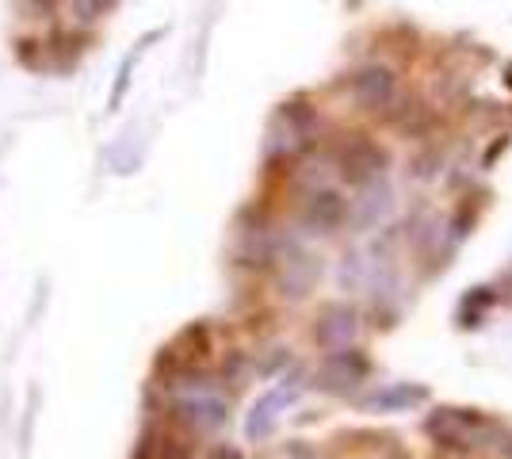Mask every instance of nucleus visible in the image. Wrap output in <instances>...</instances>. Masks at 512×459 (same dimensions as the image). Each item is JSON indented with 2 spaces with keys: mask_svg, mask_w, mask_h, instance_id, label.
<instances>
[{
  "mask_svg": "<svg viewBox=\"0 0 512 459\" xmlns=\"http://www.w3.org/2000/svg\"><path fill=\"white\" fill-rule=\"evenodd\" d=\"M428 437L444 448H474L478 440L493 433V425L474 410H436L428 417Z\"/></svg>",
  "mask_w": 512,
  "mask_h": 459,
  "instance_id": "1",
  "label": "nucleus"
},
{
  "mask_svg": "<svg viewBox=\"0 0 512 459\" xmlns=\"http://www.w3.org/2000/svg\"><path fill=\"white\" fill-rule=\"evenodd\" d=\"M367 372H371V360L360 349L348 345V349H337L325 356V364H321L318 372V387H325V391L333 394H348L367 379Z\"/></svg>",
  "mask_w": 512,
  "mask_h": 459,
  "instance_id": "2",
  "label": "nucleus"
},
{
  "mask_svg": "<svg viewBox=\"0 0 512 459\" xmlns=\"http://www.w3.org/2000/svg\"><path fill=\"white\" fill-rule=\"evenodd\" d=\"M176 417H180L184 425L199 429V433H207V429L226 425L230 406H226V398H222V394L207 391V387H192V391H184L180 398H176Z\"/></svg>",
  "mask_w": 512,
  "mask_h": 459,
  "instance_id": "3",
  "label": "nucleus"
},
{
  "mask_svg": "<svg viewBox=\"0 0 512 459\" xmlns=\"http://www.w3.org/2000/svg\"><path fill=\"white\" fill-rule=\"evenodd\" d=\"M295 394H299V383H295V379H283L279 387H272L268 394H260L253 402V410H249V417H245V437L249 440L272 437L279 425V410L291 406Z\"/></svg>",
  "mask_w": 512,
  "mask_h": 459,
  "instance_id": "4",
  "label": "nucleus"
},
{
  "mask_svg": "<svg viewBox=\"0 0 512 459\" xmlns=\"http://www.w3.org/2000/svg\"><path fill=\"white\" fill-rule=\"evenodd\" d=\"M348 92H352V100L367 111H379L386 108L390 100H394V92H398V81H394V69L386 66H363L356 69L352 77H348Z\"/></svg>",
  "mask_w": 512,
  "mask_h": 459,
  "instance_id": "5",
  "label": "nucleus"
},
{
  "mask_svg": "<svg viewBox=\"0 0 512 459\" xmlns=\"http://www.w3.org/2000/svg\"><path fill=\"white\" fill-rule=\"evenodd\" d=\"M356 329H360V314H356V306L329 303L325 310H321L314 337H318V345L325 352H337V349H348V345L356 341Z\"/></svg>",
  "mask_w": 512,
  "mask_h": 459,
  "instance_id": "6",
  "label": "nucleus"
},
{
  "mask_svg": "<svg viewBox=\"0 0 512 459\" xmlns=\"http://www.w3.org/2000/svg\"><path fill=\"white\" fill-rule=\"evenodd\" d=\"M386 169V153L375 146V142H367V138H352L348 146L341 150V173L352 180V184H375Z\"/></svg>",
  "mask_w": 512,
  "mask_h": 459,
  "instance_id": "7",
  "label": "nucleus"
},
{
  "mask_svg": "<svg viewBox=\"0 0 512 459\" xmlns=\"http://www.w3.org/2000/svg\"><path fill=\"white\" fill-rule=\"evenodd\" d=\"M344 215H348V203L341 199V192L321 188V192H314V196L306 199V207H302V226L314 230V234H333L344 222Z\"/></svg>",
  "mask_w": 512,
  "mask_h": 459,
  "instance_id": "8",
  "label": "nucleus"
},
{
  "mask_svg": "<svg viewBox=\"0 0 512 459\" xmlns=\"http://www.w3.org/2000/svg\"><path fill=\"white\" fill-rule=\"evenodd\" d=\"M428 402V387H417V383H390L383 391L367 394L363 398V410L367 414H406L413 406Z\"/></svg>",
  "mask_w": 512,
  "mask_h": 459,
  "instance_id": "9",
  "label": "nucleus"
},
{
  "mask_svg": "<svg viewBox=\"0 0 512 459\" xmlns=\"http://www.w3.org/2000/svg\"><path fill=\"white\" fill-rule=\"evenodd\" d=\"M318 261L314 257H306V253H295V257H287V268H283V291L287 295H306L314 280H318Z\"/></svg>",
  "mask_w": 512,
  "mask_h": 459,
  "instance_id": "10",
  "label": "nucleus"
},
{
  "mask_svg": "<svg viewBox=\"0 0 512 459\" xmlns=\"http://www.w3.org/2000/svg\"><path fill=\"white\" fill-rule=\"evenodd\" d=\"M153 39H161V31H150V35H146V39L138 43V50L123 58V66H119V77H115V88H111V100H107V108H111V111L123 108V96H127V88H130V73H134V66H138V58L146 54V46H150Z\"/></svg>",
  "mask_w": 512,
  "mask_h": 459,
  "instance_id": "11",
  "label": "nucleus"
},
{
  "mask_svg": "<svg viewBox=\"0 0 512 459\" xmlns=\"http://www.w3.org/2000/svg\"><path fill=\"white\" fill-rule=\"evenodd\" d=\"M119 0H81V16L85 20H96V16H104V12H111Z\"/></svg>",
  "mask_w": 512,
  "mask_h": 459,
  "instance_id": "12",
  "label": "nucleus"
},
{
  "mask_svg": "<svg viewBox=\"0 0 512 459\" xmlns=\"http://www.w3.org/2000/svg\"><path fill=\"white\" fill-rule=\"evenodd\" d=\"M490 303H493L490 287H482V295H467V303H463V306H478V310H486ZM459 314H467V310H459ZM463 326H470V314L463 318Z\"/></svg>",
  "mask_w": 512,
  "mask_h": 459,
  "instance_id": "13",
  "label": "nucleus"
},
{
  "mask_svg": "<svg viewBox=\"0 0 512 459\" xmlns=\"http://www.w3.org/2000/svg\"><path fill=\"white\" fill-rule=\"evenodd\" d=\"M211 459H241V452H237V448H226V444H218V448L211 452Z\"/></svg>",
  "mask_w": 512,
  "mask_h": 459,
  "instance_id": "14",
  "label": "nucleus"
},
{
  "mask_svg": "<svg viewBox=\"0 0 512 459\" xmlns=\"http://www.w3.org/2000/svg\"><path fill=\"white\" fill-rule=\"evenodd\" d=\"M505 456H512V440H509V444H505Z\"/></svg>",
  "mask_w": 512,
  "mask_h": 459,
  "instance_id": "15",
  "label": "nucleus"
}]
</instances>
